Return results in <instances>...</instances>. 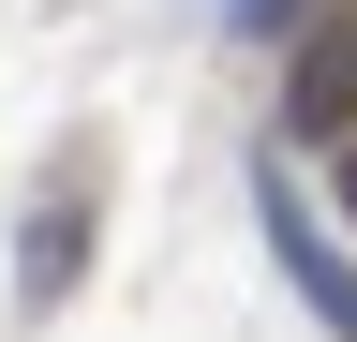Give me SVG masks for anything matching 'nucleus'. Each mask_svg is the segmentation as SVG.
<instances>
[{
    "mask_svg": "<svg viewBox=\"0 0 357 342\" xmlns=\"http://www.w3.org/2000/svg\"><path fill=\"white\" fill-rule=\"evenodd\" d=\"M283 134H298V149H342V134H357V0H328V15L298 30V60H283Z\"/></svg>",
    "mask_w": 357,
    "mask_h": 342,
    "instance_id": "nucleus-1",
    "label": "nucleus"
},
{
    "mask_svg": "<svg viewBox=\"0 0 357 342\" xmlns=\"http://www.w3.org/2000/svg\"><path fill=\"white\" fill-rule=\"evenodd\" d=\"M342 208H357V134H342Z\"/></svg>",
    "mask_w": 357,
    "mask_h": 342,
    "instance_id": "nucleus-3",
    "label": "nucleus"
},
{
    "mask_svg": "<svg viewBox=\"0 0 357 342\" xmlns=\"http://www.w3.org/2000/svg\"><path fill=\"white\" fill-rule=\"evenodd\" d=\"M253 208H268V253H283V283L312 297V327H328V342H357V268L298 224V194H283V179H253Z\"/></svg>",
    "mask_w": 357,
    "mask_h": 342,
    "instance_id": "nucleus-2",
    "label": "nucleus"
}]
</instances>
